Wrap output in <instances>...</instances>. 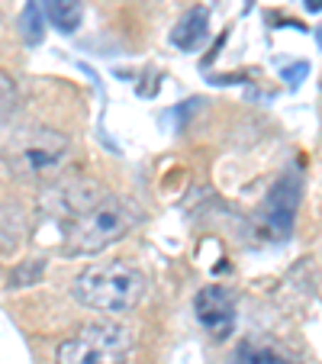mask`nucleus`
<instances>
[{
  "label": "nucleus",
  "mask_w": 322,
  "mask_h": 364,
  "mask_svg": "<svg viewBox=\"0 0 322 364\" xmlns=\"http://www.w3.org/2000/svg\"><path fill=\"white\" fill-rule=\"evenodd\" d=\"M71 294L81 306L97 309L103 316H119L139 306L145 294V277L126 262L90 264L71 284Z\"/></svg>",
  "instance_id": "nucleus-1"
},
{
  "label": "nucleus",
  "mask_w": 322,
  "mask_h": 364,
  "mask_svg": "<svg viewBox=\"0 0 322 364\" xmlns=\"http://www.w3.org/2000/svg\"><path fill=\"white\" fill-rule=\"evenodd\" d=\"M142 223V210L126 197L103 193L94 206H87L77 220H71L65 252L68 255H97L103 248L117 245Z\"/></svg>",
  "instance_id": "nucleus-2"
},
{
  "label": "nucleus",
  "mask_w": 322,
  "mask_h": 364,
  "mask_svg": "<svg viewBox=\"0 0 322 364\" xmlns=\"http://www.w3.org/2000/svg\"><path fill=\"white\" fill-rule=\"evenodd\" d=\"M68 136L48 126H33V129L20 132L7 149V165L14 168L16 178H33L45 181L55 178L58 168L68 161Z\"/></svg>",
  "instance_id": "nucleus-3"
},
{
  "label": "nucleus",
  "mask_w": 322,
  "mask_h": 364,
  "mask_svg": "<svg viewBox=\"0 0 322 364\" xmlns=\"http://www.w3.org/2000/svg\"><path fill=\"white\" fill-rule=\"evenodd\" d=\"M132 332L119 323H94L58 345L55 364H126L132 355Z\"/></svg>",
  "instance_id": "nucleus-4"
},
{
  "label": "nucleus",
  "mask_w": 322,
  "mask_h": 364,
  "mask_svg": "<svg viewBox=\"0 0 322 364\" xmlns=\"http://www.w3.org/2000/svg\"><path fill=\"white\" fill-rule=\"evenodd\" d=\"M300 193H303V181L296 171H287L277 178V184L267 191L264 203H261V216H258L261 235H267V239H274V242L287 239L296 220Z\"/></svg>",
  "instance_id": "nucleus-5"
},
{
  "label": "nucleus",
  "mask_w": 322,
  "mask_h": 364,
  "mask_svg": "<svg viewBox=\"0 0 322 364\" xmlns=\"http://www.w3.org/2000/svg\"><path fill=\"white\" fill-rule=\"evenodd\" d=\"M193 313H197L200 326L210 332L216 342L232 336L235 329V296L229 287H220V284H210L203 287L197 296H193Z\"/></svg>",
  "instance_id": "nucleus-6"
},
{
  "label": "nucleus",
  "mask_w": 322,
  "mask_h": 364,
  "mask_svg": "<svg viewBox=\"0 0 322 364\" xmlns=\"http://www.w3.org/2000/svg\"><path fill=\"white\" fill-rule=\"evenodd\" d=\"M48 197H52L55 213L68 216V220H77L87 206H94L97 200L103 197V193L90 178H55L52 187H48Z\"/></svg>",
  "instance_id": "nucleus-7"
},
{
  "label": "nucleus",
  "mask_w": 322,
  "mask_h": 364,
  "mask_svg": "<svg viewBox=\"0 0 322 364\" xmlns=\"http://www.w3.org/2000/svg\"><path fill=\"white\" fill-rule=\"evenodd\" d=\"M206 29H210V14H206L203 7H193V10H187L178 20V26L171 29V42L181 52H193V48L206 39Z\"/></svg>",
  "instance_id": "nucleus-8"
},
{
  "label": "nucleus",
  "mask_w": 322,
  "mask_h": 364,
  "mask_svg": "<svg viewBox=\"0 0 322 364\" xmlns=\"http://www.w3.org/2000/svg\"><path fill=\"white\" fill-rule=\"evenodd\" d=\"M81 16V0H45V23H52L58 33H75Z\"/></svg>",
  "instance_id": "nucleus-9"
},
{
  "label": "nucleus",
  "mask_w": 322,
  "mask_h": 364,
  "mask_svg": "<svg viewBox=\"0 0 322 364\" xmlns=\"http://www.w3.org/2000/svg\"><path fill=\"white\" fill-rule=\"evenodd\" d=\"M20 33L26 46H39L45 36V0H26V10L20 16Z\"/></svg>",
  "instance_id": "nucleus-10"
},
{
  "label": "nucleus",
  "mask_w": 322,
  "mask_h": 364,
  "mask_svg": "<svg viewBox=\"0 0 322 364\" xmlns=\"http://www.w3.org/2000/svg\"><path fill=\"white\" fill-rule=\"evenodd\" d=\"M235 364H296V361L281 355L277 348H267V345L242 342L239 351H235Z\"/></svg>",
  "instance_id": "nucleus-11"
},
{
  "label": "nucleus",
  "mask_w": 322,
  "mask_h": 364,
  "mask_svg": "<svg viewBox=\"0 0 322 364\" xmlns=\"http://www.w3.org/2000/svg\"><path fill=\"white\" fill-rule=\"evenodd\" d=\"M16 110H20V90H16L14 77L0 71V126L10 123Z\"/></svg>",
  "instance_id": "nucleus-12"
},
{
  "label": "nucleus",
  "mask_w": 322,
  "mask_h": 364,
  "mask_svg": "<svg viewBox=\"0 0 322 364\" xmlns=\"http://www.w3.org/2000/svg\"><path fill=\"white\" fill-rule=\"evenodd\" d=\"M42 268H45L42 262H33L29 268H26V264H20V268L10 274V284H14V287H29V284H36L42 277Z\"/></svg>",
  "instance_id": "nucleus-13"
},
{
  "label": "nucleus",
  "mask_w": 322,
  "mask_h": 364,
  "mask_svg": "<svg viewBox=\"0 0 322 364\" xmlns=\"http://www.w3.org/2000/svg\"><path fill=\"white\" fill-rule=\"evenodd\" d=\"M281 75L287 77V84H290V87H296V84H300L303 77L309 75V65H306V62H296V65H290V68H284Z\"/></svg>",
  "instance_id": "nucleus-14"
},
{
  "label": "nucleus",
  "mask_w": 322,
  "mask_h": 364,
  "mask_svg": "<svg viewBox=\"0 0 322 364\" xmlns=\"http://www.w3.org/2000/svg\"><path fill=\"white\" fill-rule=\"evenodd\" d=\"M306 10H313V14L316 10H322V0H306Z\"/></svg>",
  "instance_id": "nucleus-15"
},
{
  "label": "nucleus",
  "mask_w": 322,
  "mask_h": 364,
  "mask_svg": "<svg viewBox=\"0 0 322 364\" xmlns=\"http://www.w3.org/2000/svg\"><path fill=\"white\" fill-rule=\"evenodd\" d=\"M319 42H322V29H319Z\"/></svg>",
  "instance_id": "nucleus-16"
}]
</instances>
